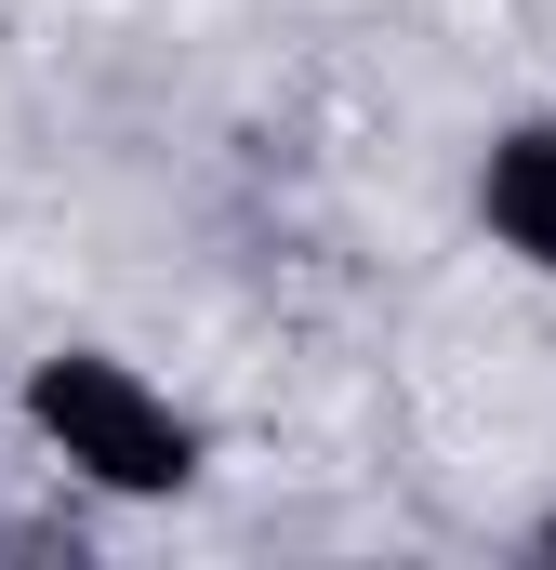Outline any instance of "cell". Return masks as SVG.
I'll list each match as a JSON object with an SVG mask.
<instances>
[{
    "label": "cell",
    "mask_w": 556,
    "mask_h": 570,
    "mask_svg": "<svg viewBox=\"0 0 556 570\" xmlns=\"http://www.w3.org/2000/svg\"><path fill=\"white\" fill-rule=\"evenodd\" d=\"M477 226L517 266L556 279V120H504V134L477 146Z\"/></svg>",
    "instance_id": "7a4b0ae2"
},
{
    "label": "cell",
    "mask_w": 556,
    "mask_h": 570,
    "mask_svg": "<svg viewBox=\"0 0 556 570\" xmlns=\"http://www.w3.org/2000/svg\"><path fill=\"white\" fill-rule=\"evenodd\" d=\"M530 558H544V570H556V504H544V518H530Z\"/></svg>",
    "instance_id": "3957f363"
},
{
    "label": "cell",
    "mask_w": 556,
    "mask_h": 570,
    "mask_svg": "<svg viewBox=\"0 0 556 570\" xmlns=\"http://www.w3.org/2000/svg\"><path fill=\"white\" fill-rule=\"evenodd\" d=\"M27 425H40V451H53L67 478H93V491H120V504H172V491H199V464H212L199 412H172L133 358H107V345L27 358Z\"/></svg>",
    "instance_id": "6da1fadb"
}]
</instances>
